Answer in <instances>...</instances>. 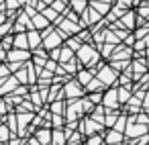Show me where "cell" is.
Here are the masks:
<instances>
[{
    "instance_id": "obj_1",
    "label": "cell",
    "mask_w": 149,
    "mask_h": 145,
    "mask_svg": "<svg viewBox=\"0 0 149 145\" xmlns=\"http://www.w3.org/2000/svg\"><path fill=\"white\" fill-rule=\"evenodd\" d=\"M74 55H76V59H78L84 68H94V66L100 61V53H98V49H96L92 43H82L80 49H78Z\"/></svg>"
},
{
    "instance_id": "obj_2",
    "label": "cell",
    "mask_w": 149,
    "mask_h": 145,
    "mask_svg": "<svg viewBox=\"0 0 149 145\" xmlns=\"http://www.w3.org/2000/svg\"><path fill=\"white\" fill-rule=\"evenodd\" d=\"M94 76L104 84V88H108V86H116V78H118V72H114L108 63H102V61H98L96 66H94Z\"/></svg>"
},
{
    "instance_id": "obj_3",
    "label": "cell",
    "mask_w": 149,
    "mask_h": 145,
    "mask_svg": "<svg viewBox=\"0 0 149 145\" xmlns=\"http://www.w3.org/2000/svg\"><path fill=\"white\" fill-rule=\"evenodd\" d=\"M63 116H65V121H80V119L84 116V110H82V98H70V100H65Z\"/></svg>"
},
{
    "instance_id": "obj_4",
    "label": "cell",
    "mask_w": 149,
    "mask_h": 145,
    "mask_svg": "<svg viewBox=\"0 0 149 145\" xmlns=\"http://www.w3.org/2000/svg\"><path fill=\"white\" fill-rule=\"evenodd\" d=\"M61 92H63V96H65V100H70V98H82L84 96V88L78 84V80L72 76L65 84H61Z\"/></svg>"
},
{
    "instance_id": "obj_5",
    "label": "cell",
    "mask_w": 149,
    "mask_h": 145,
    "mask_svg": "<svg viewBox=\"0 0 149 145\" xmlns=\"http://www.w3.org/2000/svg\"><path fill=\"white\" fill-rule=\"evenodd\" d=\"M104 108H112V110H120V104H118V98H116V86H108L104 92H102V102H100Z\"/></svg>"
},
{
    "instance_id": "obj_6",
    "label": "cell",
    "mask_w": 149,
    "mask_h": 145,
    "mask_svg": "<svg viewBox=\"0 0 149 145\" xmlns=\"http://www.w3.org/2000/svg\"><path fill=\"white\" fill-rule=\"evenodd\" d=\"M31 59V51L29 49H8L6 51V61H17V63H25Z\"/></svg>"
},
{
    "instance_id": "obj_7",
    "label": "cell",
    "mask_w": 149,
    "mask_h": 145,
    "mask_svg": "<svg viewBox=\"0 0 149 145\" xmlns=\"http://www.w3.org/2000/svg\"><path fill=\"white\" fill-rule=\"evenodd\" d=\"M102 137H104L106 145H123V141H125V135L118 133V131H114V129H106L102 133Z\"/></svg>"
},
{
    "instance_id": "obj_8",
    "label": "cell",
    "mask_w": 149,
    "mask_h": 145,
    "mask_svg": "<svg viewBox=\"0 0 149 145\" xmlns=\"http://www.w3.org/2000/svg\"><path fill=\"white\" fill-rule=\"evenodd\" d=\"M17 86H19V80H17V78L10 74L8 78H4L2 82H0V96H6V94H10V92H13Z\"/></svg>"
},
{
    "instance_id": "obj_9",
    "label": "cell",
    "mask_w": 149,
    "mask_h": 145,
    "mask_svg": "<svg viewBox=\"0 0 149 145\" xmlns=\"http://www.w3.org/2000/svg\"><path fill=\"white\" fill-rule=\"evenodd\" d=\"M33 135L37 137V141L41 145H51V129L49 127H37L33 131Z\"/></svg>"
},
{
    "instance_id": "obj_10",
    "label": "cell",
    "mask_w": 149,
    "mask_h": 145,
    "mask_svg": "<svg viewBox=\"0 0 149 145\" xmlns=\"http://www.w3.org/2000/svg\"><path fill=\"white\" fill-rule=\"evenodd\" d=\"M27 41H29V51L41 47V33L37 29H29L27 31Z\"/></svg>"
},
{
    "instance_id": "obj_11",
    "label": "cell",
    "mask_w": 149,
    "mask_h": 145,
    "mask_svg": "<svg viewBox=\"0 0 149 145\" xmlns=\"http://www.w3.org/2000/svg\"><path fill=\"white\" fill-rule=\"evenodd\" d=\"M92 78H94V72H92L90 68H80V70L76 72V80H78V84H80L82 88H84Z\"/></svg>"
},
{
    "instance_id": "obj_12",
    "label": "cell",
    "mask_w": 149,
    "mask_h": 145,
    "mask_svg": "<svg viewBox=\"0 0 149 145\" xmlns=\"http://www.w3.org/2000/svg\"><path fill=\"white\" fill-rule=\"evenodd\" d=\"M31 25H33V29H37V31H45L47 27H51V23H49L41 13H37V15L31 17Z\"/></svg>"
},
{
    "instance_id": "obj_13",
    "label": "cell",
    "mask_w": 149,
    "mask_h": 145,
    "mask_svg": "<svg viewBox=\"0 0 149 145\" xmlns=\"http://www.w3.org/2000/svg\"><path fill=\"white\" fill-rule=\"evenodd\" d=\"M13 47H15V49H29L27 31H25V33H13Z\"/></svg>"
},
{
    "instance_id": "obj_14",
    "label": "cell",
    "mask_w": 149,
    "mask_h": 145,
    "mask_svg": "<svg viewBox=\"0 0 149 145\" xmlns=\"http://www.w3.org/2000/svg\"><path fill=\"white\" fill-rule=\"evenodd\" d=\"M133 86V84H131ZM131 86H116V98H118V104L123 106V104H127V100L131 98Z\"/></svg>"
},
{
    "instance_id": "obj_15",
    "label": "cell",
    "mask_w": 149,
    "mask_h": 145,
    "mask_svg": "<svg viewBox=\"0 0 149 145\" xmlns=\"http://www.w3.org/2000/svg\"><path fill=\"white\" fill-rule=\"evenodd\" d=\"M68 135L63 133V129H51V145H65Z\"/></svg>"
},
{
    "instance_id": "obj_16",
    "label": "cell",
    "mask_w": 149,
    "mask_h": 145,
    "mask_svg": "<svg viewBox=\"0 0 149 145\" xmlns=\"http://www.w3.org/2000/svg\"><path fill=\"white\" fill-rule=\"evenodd\" d=\"M88 4H90V6H92V8H94V10L100 15V17L108 15V13H110V6H112L110 2H96V0H90Z\"/></svg>"
},
{
    "instance_id": "obj_17",
    "label": "cell",
    "mask_w": 149,
    "mask_h": 145,
    "mask_svg": "<svg viewBox=\"0 0 149 145\" xmlns=\"http://www.w3.org/2000/svg\"><path fill=\"white\" fill-rule=\"evenodd\" d=\"M104 90H106V88H104V84H102L96 76H94V78L84 86V92H104Z\"/></svg>"
},
{
    "instance_id": "obj_18",
    "label": "cell",
    "mask_w": 149,
    "mask_h": 145,
    "mask_svg": "<svg viewBox=\"0 0 149 145\" xmlns=\"http://www.w3.org/2000/svg\"><path fill=\"white\" fill-rule=\"evenodd\" d=\"M47 108H49L51 114H63V110H65V100H53V102L47 104Z\"/></svg>"
},
{
    "instance_id": "obj_19",
    "label": "cell",
    "mask_w": 149,
    "mask_h": 145,
    "mask_svg": "<svg viewBox=\"0 0 149 145\" xmlns=\"http://www.w3.org/2000/svg\"><path fill=\"white\" fill-rule=\"evenodd\" d=\"M68 6H70L76 15H80V13L88 6V0H68Z\"/></svg>"
},
{
    "instance_id": "obj_20",
    "label": "cell",
    "mask_w": 149,
    "mask_h": 145,
    "mask_svg": "<svg viewBox=\"0 0 149 145\" xmlns=\"http://www.w3.org/2000/svg\"><path fill=\"white\" fill-rule=\"evenodd\" d=\"M70 59H74V51H72L70 47L61 45V47H59V59H57V63H65V61H70Z\"/></svg>"
},
{
    "instance_id": "obj_21",
    "label": "cell",
    "mask_w": 149,
    "mask_h": 145,
    "mask_svg": "<svg viewBox=\"0 0 149 145\" xmlns=\"http://www.w3.org/2000/svg\"><path fill=\"white\" fill-rule=\"evenodd\" d=\"M104 143V137L102 133H94V135H88L84 137V145H102Z\"/></svg>"
},
{
    "instance_id": "obj_22",
    "label": "cell",
    "mask_w": 149,
    "mask_h": 145,
    "mask_svg": "<svg viewBox=\"0 0 149 145\" xmlns=\"http://www.w3.org/2000/svg\"><path fill=\"white\" fill-rule=\"evenodd\" d=\"M41 15H43V17H45V19H47V21H49L51 25H55V21L59 19V13H55V10H53L51 6H45V8L41 10Z\"/></svg>"
},
{
    "instance_id": "obj_23",
    "label": "cell",
    "mask_w": 149,
    "mask_h": 145,
    "mask_svg": "<svg viewBox=\"0 0 149 145\" xmlns=\"http://www.w3.org/2000/svg\"><path fill=\"white\" fill-rule=\"evenodd\" d=\"M29 2V0H6V2H4V10H19V8H23L25 4Z\"/></svg>"
},
{
    "instance_id": "obj_24",
    "label": "cell",
    "mask_w": 149,
    "mask_h": 145,
    "mask_svg": "<svg viewBox=\"0 0 149 145\" xmlns=\"http://www.w3.org/2000/svg\"><path fill=\"white\" fill-rule=\"evenodd\" d=\"M102 35H104V43H112V45H118V43H120V39H118V37L108 29V27H106V29H102Z\"/></svg>"
},
{
    "instance_id": "obj_25",
    "label": "cell",
    "mask_w": 149,
    "mask_h": 145,
    "mask_svg": "<svg viewBox=\"0 0 149 145\" xmlns=\"http://www.w3.org/2000/svg\"><path fill=\"white\" fill-rule=\"evenodd\" d=\"M63 45H65V47H70V49H72V51L76 53V51L80 49V45H82V41H80V39H78L76 35H72V37H68V39L63 41Z\"/></svg>"
},
{
    "instance_id": "obj_26",
    "label": "cell",
    "mask_w": 149,
    "mask_h": 145,
    "mask_svg": "<svg viewBox=\"0 0 149 145\" xmlns=\"http://www.w3.org/2000/svg\"><path fill=\"white\" fill-rule=\"evenodd\" d=\"M49 123H51V129H63V125H65V116H63V114H51Z\"/></svg>"
},
{
    "instance_id": "obj_27",
    "label": "cell",
    "mask_w": 149,
    "mask_h": 145,
    "mask_svg": "<svg viewBox=\"0 0 149 145\" xmlns=\"http://www.w3.org/2000/svg\"><path fill=\"white\" fill-rule=\"evenodd\" d=\"M125 127H127V114H118L114 125H112V129L118 131V133H125Z\"/></svg>"
},
{
    "instance_id": "obj_28",
    "label": "cell",
    "mask_w": 149,
    "mask_h": 145,
    "mask_svg": "<svg viewBox=\"0 0 149 145\" xmlns=\"http://www.w3.org/2000/svg\"><path fill=\"white\" fill-rule=\"evenodd\" d=\"M55 13H59V15H63L65 10H68V0H53V2L49 4Z\"/></svg>"
},
{
    "instance_id": "obj_29",
    "label": "cell",
    "mask_w": 149,
    "mask_h": 145,
    "mask_svg": "<svg viewBox=\"0 0 149 145\" xmlns=\"http://www.w3.org/2000/svg\"><path fill=\"white\" fill-rule=\"evenodd\" d=\"M13 23H15V21L6 19L2 25H0V37H4V35H10V33H13Z\"/></svg>"
},
{
    "instance_id": "obj_30",
    "label": "cell",
    "mask_w": 149,
    "mask_h": 145,
    "mask_svg": "<svg viewBox=\"0 0 149 145\" xmlns=\"http://www.w3.org/2000/svg\"><path fill=\"white\" fill-rule=\"evenodd\" d=\"M133 31H135V33H133V37H135V39H143V37L149 33V25L145 23V25H141L139 29H133Z\"/></svg>"
},
{
    "instance_id": "obj_31",
    "label": "cell",
    "mask_w": 149,
    "mask_h": 145,
    "mask_svg": "<svg viewBox=\"0 0 149 145\" xmlns=\"http://www.w3.org/2000/svg\"><path fill=\"white\" fill-rule=\"evenodd\" d=\"M0 45H2L4 51L13 49V33H10V35H4V37H0Z\"/></svg>"
},
{
    "instance_id": "obj_32",
    "label": "cell",
    "mask_w": 149,
    "mask_h": 145,
    "mask_svg": "<svg viewBox=\"0 0 149 145\" xmlns=\"http://www.w3.org/2000/svg\"><path fill=\"white\" fill-rule=\"evenodd\" d=\"M94 106H96V104H92V102L88 100V96H82V110H84V114H90V112L94 110Z\"/></svg>"
},
{
    "instance_id": "obj_33",
    "label": "cell",
    "mask_w": 149,
    "mask_h": 145,
    "mask_svg": "<svg viewBox=\"0 0 149 145\" xmlns=\"http://www.w3.org/2000/svg\"><path fill=\"white\" fill-rule=\"evenodd\" d=\"M88 100L92 104H100L102 102V92H88Z\"/></svg>"
},
{
    "instance_id": "obj_34",
    "label": "cell",
    "mask_w": 149,
    "mask_h": 145,
    "mask_svg": "<svg viewBox=\"0 0 149 145\" xmlns=\"http://www.w3.org/2000/svg\"><path fill=\"white\" fill-rule=\"evenodd\" d=\"M10 76V70H8V63L6 61H0V80H4Z\"/></svg>"
},
{
    "instance_id": "obj_35",
    "label": "cell",
    "mask_w": 149,
    "mask_h": 145,
    "mask_svg": "<svg viewBox=\"0 0 149 145\" xmlns=\"http://www.w3.org/2000/svg\"><path fill=\"white\" fill-rule=\"evenodd\" d=\"M141 110L143 112H149V90L145 92V96H143V102H141Z\"/></svg>"
},
{
    "instance_id": "obj_36",
    "label": "cell",
    "mask_w": 149,
    "mask_h": 145,
    "mask_svg": "<svg viewBox=\"0 0 149 145\" xmlns=\"http://www.w3.org/2000/svg\"><path fill=\"white\" fill-rule=\"evenodd\" d=\"M133 2H135V0H116V4H120L125 8H133Z\"/></svg>"
},
{
    "instance_id": "obj_37",
    "label": "cell",
    "mask_w": 149,
    "mask_h": 145,
    "mask_svg": "<svg viewBox=\"0 0 149 145\" xmlns=\"http://www.w3.org/2000/svg\"><path fill=\"white\" fill-rule=\"evenodd\" d=\"M27 143H29V145H41V143L37 141V137H35V135H29V137H27Z\"/></svg>"
},
{
    "instance_id": "obj_38",
    "label": "cell",
    "mask_w": 149,
    "mask_h": 145,
    "mask_svg": "<svg viewBox=\"0 0 149 145\" xmlns=\"http://www.w3.org/2000/svg\"><path fill=\"white\" fill-rule=\"evenodd\" d=\"M6 21V15H4V10H0V25H2Z\"/></svg>"
},
{
    "instance_id": "obj_39",
    "label": "cell",
    "mask_w": 149,
    "mask_h": 145,
    "mask_svg": "<svg viewBox=\"0 0 149 145\" xmlns=\"http://www.w3.org/2000/svg\"><path fill=\"white\" fill-rule=\"evenodd\" d=\"M143 43H145V47H149V33L143 37Z\"/></svg>"
},
{
    "instance_id": "obj_40",
    "label": "cell",
    "mask_w": 149,
    "mask_h": 145,
    "mask_svg": "<svg viewBox=\"0 0 149 145\" xmlns=\"http://www.w3.org/2000/svg\"><path fill=\"white\" fill-rule=\"evenodd\" d=\"M39 2H43V4H45V6H49V4H51V2H53V0H39Z\"/></svg>"
},
{
    "instance_id": "obj_41",
    "label": "cell",
    "mask_w": 149,
    "mask_h": 145,
    "mask_svg": "<svg viewBox=\"0 0 149 145\" xmlns=\"http://www.w3.org/2000/svg\"><path fill=\"white\" fill-rule=\"evenodd\" d=\"M4 2H6V0H0V10H4L6 6H4Z\"/></svg>"
},
{
    "instance_id": "obj_42",
    "label": "cell",
    "mask_w": 149,
    "mask_h": 145,
    "mask_svg": "<svg viewBox=\"0 0 149 145\" xmlns=\"http://www.w3.org/2000/svg\"><path fill=\"white\" fill-rule=\"evenodd\" d=\"M23 145H29V143H27V139H25V141H23Z\"/></svg>"
},
{
    "instance_id": "obj_43",
    "label": "cell",
    "mask_w": 149,
    "mask_h": 145,
    "mask_svg": "<svg viewBox=\"0 0 149 145\" xmlns=\"http://www.w3.org/2000/svg\"><path fill=\"white\" fill-rule=\"evenodd\" d=\"M0 145H8V143H0Z\"/></svg>"
},
{
    "instance_id": "obj_44",
    "label": "cell",
    "mask_w": 149,
    "mask_h": 145,
    "mask_svg": "<svg viewBox=\"0 0 149 145\" xmlns=\"http://www.w3.org/2000/svg\"><path fill=\"white\" fill-rule=\"evenodd\" d=\"M0 51H2V45H0Z\"/></svg>"
}]
</instances>
